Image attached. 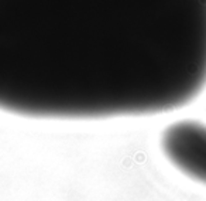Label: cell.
Listing matches in <instances>:
<instances>
[{
  "mask_svg": "<svg viewBox=\"0 0 206 201\" xmlns=\"http://www.w3.org/2000/svg\"><path fill=\"white\" fill-rule=\"evenodd\" d=\"M160 149L175 170L206 185V123L195 119L172 122L161 132Z\"/></svg>",
  "mask_w": 206,
  "mask_h": 201,
  "instance_id": "7a4b0ae2",
  "label": "cell"
},
{
  "mask_svg": "<svg viewBox=\"0 0 206 201\" xmlns=\"http://www.w3.org/2000/svg\"><path fill=\"white\" fill-rule=\"evenodd\" d=\"M206 88V0H0V111L158 115Z\"/></svg>",
  "mask_w": 206,
  "mask_h": 201,
  "instance_id": "6da1fadb",
  "label": "cell"
}]
</instances>
